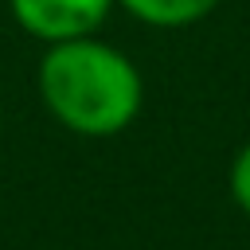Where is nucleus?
I'll list each match as a JSON object with an SVG mask.
<instances>
[{"instance_id": "obj_2", "label": "nucleus", "mask_w": 250, "mask_h": 250, "mask_svg": "<svg viewBox=\"0 0 250 250\" xmlns=\"http://www.w3.org/2000/svg\"><path fill=\"white\" fill-rule=\"evenodd\" d=\"M113 4L117 0H8V12L20 23V31L47 47L62 39L98 35Z\"/></svg>"}, {"instance_id": "obj_4", "label": "nucleus", "mask_w": 250, "mask_h": 250, "mask_svg": "<svg viewBox=\"0 0 250 250\" xmlns=\"http://www.w3.org/2000/svg\"><path fill=\"white\" fill-rule=\"evenodd\" d=\"M227 188H230V199L238 203V211L250 219V141L234 152L230 172H227Z\"/></svg>"}, {"instance_id": "obj_1", "label": "nucleus", "mask_w": 250, "mask_h": 250, "mask_svg": "<svg viewBox=\"0 0 250 250\" xmlns=\"http://www.w3.org/2000/svg\"><path fill=\"white\" fill-rule=\"evenodd\" d=\"M43 109L74 137H117L145 105L137 62L98 35L47 43L35 66Z\"/></svg>"}, {"instance_id": "obj_3", "label": "nucleus", "mask_w": 250, "mask_h": 250, "mask_svg": "<svg viewBox=\"0 0 250 250\" xmlns=\"http://www.w3.org/2000/svg\"><path fill=\"white\" fill-rule=\"evenodd\" d=\"M137 23H148V27H191L199 20H207L223 0H117Z\"/></svg>"}]
</instances>
